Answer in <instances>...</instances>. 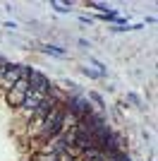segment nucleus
I'll return each mask as SVG.
<instances>
[{
	"label": "nucleus",
	"instance_id": "obj_1",
	"mask_svg": "<svg viewBox=\"0 0 158 161\" xmlns=\"http://www.w3.org/2000/svg\"><path fill=\"white\" fill-rule=\"evenodd\" d=\"M43 123H46V137H55V135H60L62 123H65V111H62V108H53Z\"/></svg>",
	"mask_w": 158,
	"mask_h": 161
},
{
	"label": "nucleus",
	"instance_id": "obj_4",
	"mask_svg": "<svg viewBox=\"0 0 158 161\" xmlns=\"http://www.w3.org/2000/svg\"><path fill=\"white\" fill-rule=\"evenodd\" d=\"M41 103V94H34V92H29V94L24 96V106L26 108H36Z\"/></svg>",
	"mask_w": 158,
	"mask_h": 161
},
{
	"label": "nucleus",
	"instance_id": "obj_3",
	"mask_svg": "<svg viewBox=\"0 0 158 161\" xmlns=\"http://www.w3.org/2000/svg\"><path fill=\"white\" fill-rule=\"evenodd\" d=\"M70 108H72L74 113H82V115L91 113V106H89V101H84V99H70Z\"/></svg>",
	"mask_w": 158,
	"mask_h": 161
},
{
	"label": "nucleus",
	"instance_id": "obj_7",
	"mask_svg": "<svg viewBox=\"0 0 158 161\" xmlns=\"http://www.w3.org/2000/svg\"><path fill=\"white\" fill-rule=\"evenodd\" d=\"M50 5H53V10H60V12H67V10H70L67 5H62V3H58V0H53Z\"/></svg>",
	"mask_w": 158,
	"mask_h": 161
},
{
	"label": "nucleus",
	"instance_id": "obj_5",
	"mask_svg": "<svg viewBox=\"0 0 158 161\" xmlns=\"http://www.w3.org/2000/svg\"><path fill=\"white\" fill-rule=\"evenodd\" d=\"M24 96H26V94H19V92H10V96H7V99H10V103H24Z\"/></svg>",
	"mask_w": 158,
	"mask_h": 161
},
{
	"label": "nucleus",
	"instance_id": "obj_2",
	"mask_svg": "<svg viewBox=\"0 0 158 161\" xmlns=\"http://www.w3.org/2000/svg\"><path fill=\"white\" fill-rule=\"evenodd\" d=\"M48 89H50V84H48V80L43 77L41 72H29V92H36V94H46Z\"/></svg>",
	"mask_w": 158,
	"mask_h": 161
},
{
	"label": "nucleus",
	"instance_id": "obj_8",
	"mask_svg": "<svg viewBox=\"0 0 158 161\" xmlns=\"http://www.w3.org/2000/svg\"><path fill=\"white\" fill-rule=\"evenodd\" d=\"M91 7H96V10H108V7L101 5V3H91Z\"/></svg>",
	"mask_w": 158,
	"mask_h": 161
},
{
	"label": "nucleus",
	"instance_id": "obj_6",
	"mask_svg": "<svg viewBox=\"0 0 158 161\" xmlns=\"http://www.w3.org/2000/svg\"><path fill=\"white\" fill-rule=\"evenodd\" d=\"M43 51H46V53H55V55H65V51L58 48V46H43Z\"/></svg>",
	"mask_w": 158,
	"mask_h": 161
}]
</instances>
